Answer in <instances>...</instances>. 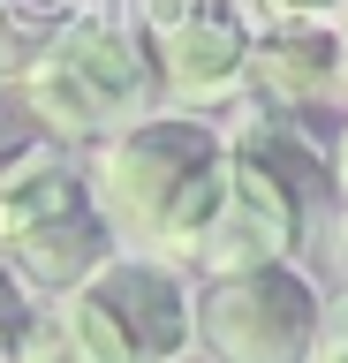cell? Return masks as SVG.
<instances>
[{
	"label": "cell",
	"mask_w": 348,
	"mask_h": 363,
	"mask_svg": "<svg viewBox=\"0 0 348 363\" xmlns=\"http://www.w3.org/2000/svg\"><path fill=\"white\" fill-rule=\"evenodd\" d=\"M76 0H0V84H23V68L61 38Z\"/></svg>",
	"instance_id": "ba28073f"
},
{
	"label": "cell",
	"mask_w": 348,
	"mask_h": 363,
	"mask_svg": "<svg viewBox=\"0 0 348 363\" xmlns=\"http://www.w3.org/2000/svg\"><path fill=\"white\" fill-rule=\"evenodd\" d=\"M23 106L53 144H99V136L129 129L159 106V76L144 53L137 23L106 16V8H76L61 38L23 68Z\"/></svg>",
	"instance_id": "7a4b0ae2"
},
{
	"label": "cell",
	"mask_w": 348,
	"mask_h": 363,
	"mask_svg": "<svg viewBox=\"0 0 348 363\" xmlns=\"http://www.w3.org/2000/svg\"><path fill=\"white\" fill-rule=\"evenodd\" d=\"M325 182L348 197V121H341V136H333V152H325Z\"/></svg>",
	"instance_id": "4fadbf2b"
},
{
	"label": "cell",
	"mask_w": 348,
	"mask_h": 363,
	"mask_svg": "<svg viewBox=\"0 0 348 363\" xmlns=\"http://www.w3.org/2000/svg\"><path fill=\"white\" fill-rule=\"evenodd\" d=\"M76 8H99V0H76Z\"/></svg>",
	"instance_id": "2e32d148"
},
{
	"label": "cell",
	"mask_w": 348,
	"mask_h": 363,
	"mask_svg": "<svg viewBox=\"0 0 348 363\" xmlns=\"http://www.w3.org/2000/svg\"><path fill=\"white\" fill-rule=\"evenodd\" d=\"M310 363H348V295L325 303V325H318V356Z\"/></svg>",
	"instance_id": "8fae6325"
},
{
	"label": "cell",
	"mask_w": 348,
	"mask_h": 363,
	"mask_svg": "<svg viewBox=\"0 0 348 363\" xmlns=\"http://www.w3.org/2000/svg\"><path fill=\"white\" fill-rule=\"evenodd\" d=\"M220 182H228V136L182 106L99 136L91 167H84V189H91V212L106 220V235L144 257H167V265H182L197 250L212 204H220Z\"/></svg>",
	"instance_id": "6da1fadb"
},
{
	"label": "cell",
	"mask_w": 348,
	"mask_h": 363,
	"mask_svg": "<svg viewBox=\"0 0 348 363\" xmlns=\"http://www.w3.org/2000/svg\"><path fill=\"white\" fill-rule=\"evenodd\" d=\"M0 363H16V340H8V333H0Z\"/></svg>",
	"instance_id": "5bb4252c"
},
{
	"label": "cell",
	"mask_w": 348,
	"mask_h": 363,
	"mask_svg": "<svg viewBox=\"0 0 348 363\" xmlns=\"http://www.w3.org/2000/svg\"><path fill=\"white\" fill-rule=\"evenodd\" d=\"M318 325H325V295L296 257L220 272V280H205L197 311H189V340L212 363H310Z\"/></svg>",
	"instance_id": "277c9868"
},
{
	"label": "cell",
	"mask_w": 348,
	"mask_h": 363,
	"mask_svg": "<svg viewBox=\"0 0 348 363\" xmlns=\"http://www.w3.org/2000/svg\"><path fill=\"white\" fill-rule=\"evenodd\" d=\"M189 311L197 295L182 288V272L144 250H114L69 295H53V318L84 363H182Z\"/></svg>",
	"instance_id": "3957f363"
},
{
	"label": "cell",
	"mask_w": 348,
	"mask_h": 363,
	"mask_svg": "<svg viewBox=\"0 0 348 363\" xmlns=\"http://www.w3.org/2000/svg\"><path fill=\"white\" fill-rule=\"evenodd\" d=\"M84 197H91V189H84V174L61 159V144L38 136L23 159H8V167H0V250L16 242V235H30V227L76 212Z\"/></svg>",
	"instance_id": "52a82bcc"
},
{
	"label": "cell",
	"mask_w": 348,
	"mask_h": 363,
	"mask_svg": "<svg viewBox=\"0 0 348 363\" xmlns=\"http://www.w3.org/2000/svg\"><path fill=\"white\" fill-rule=\"evenodd\" d=\"M250 23H296V16H333L341 0H242Z\"/></svg>",
	"instance_id": "7c38bea8"
},
{
	"label": "cell",
	"mask_w": 348,
	"mask_h": 363,
	"mask_svg": "<svg viewBox=\"0 0 348 363\" xmlns=\"http://www.w3.org/2000/svg\"><path fill=\"white\" fill-rule=\"evenodd\" d=\"M38 121H30V106H23V91L16 84H0V167H8V159H23L30 144H38Z\"/></svg>",
	"instance_id": "30bf717a"
},
{
	"label": "cell",
	"mask_w": 348,
	"mask_h": 363,
	"mask_svg": "<svg viewBox=\"0 0 348 363\" xmlns=\"http://www.w3.org/2000/svg\"><path fill=\"white\" fill-rule=\"evenodd\" d=\"M341 265H348V235H341Z\"/></svg>",
	"instance_id": "9a60e30c"
},
{
	"label": "cell",
	"mask_w": 348,
	"mask_h": 363,
	"mask_svg": "<svg viewBox=\"0 0 348 363\" xmlns=\"http://www.w3.org/2000/svg\"><path fill=\"white\" fill-rule=\"evenodd\" d=\"M250 91L273 113H288V121H303V113H318V106H348L333 16L257 23V38H250Z\"/></svg>",
	"instance_id": "5b68a950"
},
{
	"label": "cell",
	"mask_w": 348,
	"mask_h": 363,
	"mask_svg": "<svg viewBox=\"0 0 348 363\" xmlns=\"http://www.w3.org/2000/svg\"><path fill=\"white\" fill-rule=\"evenodd\" d=\"M16 363H84V356H76V340L61 333V318H53V303H46V311H30L23 340H16Z\"/></svg>",
	"instance_id": "9c48e42d"
},
{
	"label": "cell",
	"mask_w": 348,
	"mask_h": 363,
	"mask_svg": "<svg viewBox=\"0 0 348 363\" xmlns=\"http://www.w3.org/2000/svg\"><path fill=\"white\" fill-rule=\"evenodd\" d=\"M0 257L16 265V280H23V288H38V295H69L84 272H99L106 257H114V235H106V220H99L91 197H84L76 212H61V220L16 235Z\"/></svg>",
	"instance_id": "8992f818"
}]
</instances>
